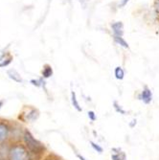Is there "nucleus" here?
Segmentation results:
<instances>
[{
  "label": "nucleus",
  "instance_id": "nucleus-1",
  "mask_svg": "<svg viewBox=\"0 0 159 160\" xmlns=\"http://www.w3.org/2000/svg\"><path fill=\"white\" fill-rule=\"evenodd\" d=\"M23 140H24L26 148L33 154H40L45 151L44 145L40 143L38 140H37L28 129L24 130Z\"/></svg>",
  "mask_w": 159,
  "mask_h": 160
},
{
  "label": "nucleus",
  "instance_id": "nucleus-2",
  "mask_svg": "<svg viewBox=\"0 0 159 160\" xmlns=\"http://www.w3.org/2000/svg\"><path fill=\"white\" fill-rule=\"evenodd\" d=\"M31 152L26 148L25 145L20 143L11 146L9 160H32Z\"/></svg>",
  "mask_w": 159,
  "mask_h": 160
},
{
  "label": "nucleus",
  "instance_id": "nucleus-3",
  "mask_svg": "<svg viewBox=\"0 0 159 160\" xmlns=\"http://www.w3.org/2000/svg\"><path fill=\"white\" fill-rule=\"evenodd\" d=\"M138 99L143 101L144 104L146 105H149L151 104V102L152 100V90L149 88L148 86H144V88L142 90V92L138 95Z\"/></svg>",
  "mask_w": 159,
  "mask_h": 160
},
{
  "label": "nucleus",
  "instance_id": "nucleus-4",
  "mask_svg": "<svg viewBox=\"0 0 159 160\" xmlns=\"http://www.w3.org/2000/svg\"><path fill=\"white\" fill-rule=\"evenodd\" d=\"M110 28L113 36L123 37L124 36V24L122 21H115L110 24Z\"/></svg>",
  "mask_w": 159,
  "mask_h": 160
},
{
  "label": "nucleus",
  "instance_id": "nucleus-5",
  "mask_svg": "<svg viewBox=\"0 0 159 160\" xmlns=\"http://www.w3.org/2000/svg\"><path fill=\"white\" fill-rule=\"evenodd\" d=\"M10 134V127L7 123L0 121V144L4 143Z\"/></svg>",
  "mask_w": 159,
  "mask_h": 160
},
{
  "label": "nucleus",
  "instance_id": "nucleus-6",
  "mask_svg": "<svg viewBox=\"0 0 159 160\" xmlns=\"http://www.w3.org/2000/svg\"><path fill=\"white\" fill-rule=\"evenodd\" d=\"M10 150L11 146H8V144H0V160H9Z\"/></svg>",
  "mask_w": 159,
  "mask_h": 160
},
{
  "label": "nucleus",
  "instance_id": "nucleus-7",
  "mask_svg": "<svg viewBox=\"0 0 159 160\" xmlns=\"http://www.w3.org/2000/svg\"><path fill=\"white\" fill-rule=\"evenodd\" d=\"M113 38V40L114 42L116 43L117 45L125 48V49H128L129 48V45H128V43L127 42V40L123 38V37H118V36H112Z\"/></svg>",
  "mask_w": 159,
  "mask_h": 160
},
{
  "label": "nucleus",
  "instance_id": "nucleus-8",
  "mask_svg": "<svg viewBox=\"0 0 159 160\" xmlns=\"http://www.w3.org/2000/svg\"><path fill=\"white\" fill-rule=\"evenodd\" d=\"M8 76L10 77V79L13 80L14 82H22V79H21L20 75L18 74V72H17L14 69H11L8 71Z\"/></svg>",
  "mask_w": 159,
  "mask_h": 160
},
{
  "label": "nucleus",
  "instance_id": "nucleus-9",
  "mask_svg": "<svg viewBox=\"0 0 159 160\" xmlns=\"http://www.w3.org/2000/svg\"><path fill=\"white\" fill-rule=\"evenodd\" d=\"M114 76L117 80L122 81L125 77V71L121 66H117L114 68Z\"/></svg>",
  "mask_w": 159,
  "mask_h": 160
},
{
  "label": "nucleus",
  "instance_id": "nucleus-10",
  "mask_svg": "<svg viewBox=\"0 0 159 160\" xmlns=\"http://www.w3.org/2000/svg\"><path fill=\"white\" fill-rule=\"evenodd\" d=\"M52 75H53V69H52L51 65H48V64L44 65L43 70H42V77L45 78V79H48Z\"/></svg>",
  "mask_w": 159,
  "mask_h": 160
},
{
  "label": "nucleus",
  "instance_id": "nucleus-11",
  "mask_svg": "<svg viewBox=\"0 0 159 160\" xmlns=\"http://www.w3.org/2000/svg\"><path fill=\"white\" fill-rule=\"evenodd\" d=\"M71 102H72V105H73V107L79 111V112H82V108L80 107V104L79 102L77 100V96H76V93L74 91L71 92Z\"/></svg>",
  "mask_w": 159,
  "mask_h": 160
},
{
  "label": "nucleus",
  "instance_id": "nucleus-12",
  "mask_svg": "<svg viewBox=\"0 0 159 160\" xmlns=\"http://www.w3.org/2000/svg\"><path fill=\"white\" fill-rule=\"evenodd\" d=\"M37 117H38V111L35 108H32L26 115V119L28 121H35L36 119H37Z\"/></svg>",
  "mask_w": 159,
  "mask_h": 160
},
{
  "label": "nucleus",
  "instance_id": "nucleus-13",
  "mask_svg": "<svg viewBox=\"0 0 159 160\" xmlns=\"http://www.w3.org/2000/svg\"><path fill=\"white\" fill-rule=\"evenodd\" d=\"M127 156L126 153L121 152L120 153H113L111 154V159L112 160H126Z\"/></svg>",
  "mask_w": 159,
  "mask_h": 160
},
{
  "label": "nucleus",
  "instance_id": "nucleus-14",
  "mask_svg": "<svg viewBox=\"0 0 159 160\" xmlns=\"http://www.w3.org/2000/svg\"><path fill=\"white\" fill-rule=\"evenodd\" d=\"M90 143V145H91V147L94 149V151H96L98 153H103V152H104V149L100 146V145H98V144H96L95 142H93V141H90L89 142Z\"/></svg>",
  "mask_w": 159,
  "mask_h": 160
},
{
  "label": "nucleus",
  "instance_id": "nucleus-15",
  "mask_svg": "<svg viewBox=\"0 0 159 160\" xmlns=\"http://www.w3.org/2000/svg\"><path fill=\"white\" fill-rule=\"evenodd\" d=\"M152 8H153V12L155 14V17L159 18V0H154Z\"/></svg>",
  "mask_w": 159,
  "mask_h": 160
},
{
  "label": "nucleus",
  "instance_id": "nucleus-16",
  "mask_svg": "<svg viewBox=\"0 0 159 160\" xmlns=\"http://www.w3.org/2000/svg\"><path fill=\"white\" fill-rule=\"evenodd\" d=\"M113 107H114V109L116 110V112H118V113H120V114L125 115V114L127 113V112H126V110H124V109L121 108V106H119V105H118L117 102H114V103H113Z\"/></svg>",
  "mask_w": 159,
  "mask_h": 160
},
{
  "label": "nucleus",
  "instance_id": "nucleus-17",
  "mask_svg": "<svg viewBox=\"0 0 159 160\" xmlns=\"http://www.w3.org/2000/svg\"><path fill=\"white\" fill-rule=\"evenodd\" d=\"M12 60V57H9L8 59H5V60H3V61H0V67L7 66L8 64L11 63Z\"/></svg>",
  "mask_w": 159,
  "mask_h": 160
},
{
  "label": "nucleus",
  "instance_id": "nucleus-18",
  "mask_svg": "<svg viewBox=\"0 0 159 160\" xmlns=\"http://www.w3.org/2000/svg\"><path fill=\"white\" fill-rule=\"evenodd\" d=\"M129 1H131V0H120V1L118 2V4H117V8L122 9V8L126 7Z\"/></svg>",
  "mask_w": 159,
  "mask_h": 160
},
{
  "label": "nucleus",
  "instance_id": "nucleus-19",
  "mask_svg": "<svg viewBox=\"0 0 159 160\" xmlns=\"http://www.w3.org/2000/svg\"><path fill=\"white\" fill-rule=\"evenodd\" d=\"M87 116H88V118H89L92 122H94V121L97 120V116H96V114H95V112H94L93 110H89V111L87 112Z\"/></svg>",
  "mask_w": 159,
  "mask_h": 160
},
{
  "label": "nucleus",
  "instance_id": "nucleus-20",
  "mask_svg": "<svg viewBox=\"0 0 159 160\" xmlns=\"http://www.w3.org/2000/svg\"><path fill=\"white\" fill-rule=\"evenodd\" d=\"M89 1H90V0H79V2H80V4L82 7L83 10H85L86 8H87V6L89 4Z\"/></svg>",
  "mask_w": 159,
  "mask_h": 160
},
{
  "label": "nucleus",
  "instance_id": "nucleus-21",
  "mask_svg": "<svg viewBox=\"0 0 159 160\" xmlns=\"http://www.w3.org/2000/svg\"><path fill=\"white\" fill-rule=\"evenodd\" d=\"M31 83L33 85H36V86L39 87L41 85V83H42V80H32L31 81Z\"/></svg>",
  "mask_w": 159,
  "mask_h": 160
},
{
  "label": "nucleus",
  "instance_id": "nucleus-22",
  "mask_svg": "<svg viewBox=\"0 0 159 160\" xmlns=\"http://www.w3.org/2000/svg\"><path fill=\"white\" fill-rule=\"evenodd\" d=\"M114 153H120L122 151H121V149L120 148H113L112 150H111Z\"/></svg>",
  "mask_w": 159,
  "mask_h": 160
},
{
  "label": "nucleus",
  "instance_id": "nucleus-23",
  "mask_svg": "<svg viewBox=\"0 0 159 160\" xmlns=\"http://www.w3.org/2000/svg\"><path fill=\"white\" fill-rule=\"evenodd\" d=\"M135 125H136V120H135V119H133V120L132 121V123L129 124V127H131V128H133Z\"/></svg>",
  "mask_w": 159,
  "mask_h": 160
},
{
  "label": "nucleus",
  "instance_id": "nucleus-24",
  "mask_svg": "<svg viewBox=\"0 0 159 160\" xmlns=\"http://www.w3.org/2000/svg\"><path fill=\"white\" fill-rule=\"evenodd\" d=\"M77 156H78V158H79L80 160H87V159H85L82 155H81L80 153H77Z\"/></svg>",
  "mask_w": 159,
  "mask_h": 160
},
{
  "label": "nucleus",
  "instance_id": "nucleus-25",
  "mask_svg": "<svg viewBox=\"0 0 159 160\" xmlns=\"http://www.w3.org/2000/svg\"><path fill=\"white\" fill-rule=\"evenodd\" d=\"M2 106H3V102H2V101H0V109H1Z\"/></svg>",
  "mask_w": 159,
  "mask_h": 160
}]
</instances>
